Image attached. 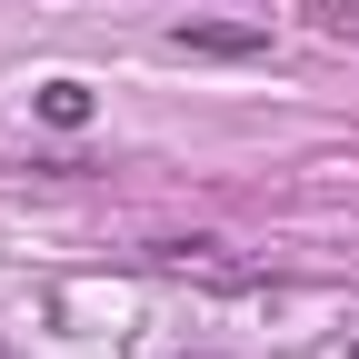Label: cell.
Returning a JSON list of instances; mask_svg holds the SVG:
<instances>
[{"instance_id":"3","label":"cell","mask_w":359,"mask_h":359,"mask_svg":"<svg viewBox=\"0 0 359 359\" xmlns=\"http://www.w3.org/2000/svg\"><path fill=\"white\" fill-rule=\"evenodd\" d=\"M0 359H11V349H0Z\"/></svg>"},{"instance_id":"2","label":"cell","mask_w":359,"mask_h":359,"mask_svg":"<svg viewBox=\"0 0 359 359\" xmlns=\"http://www.w3.org/2000/svg\"><path fill=\"white\" fill-rule=\"evenodd\" d=\"M180 50H259L250 30H180Z\"/></svg>"},{"instance_id":"1","label":"cell","mask_w":359,"mask_h":359,"mask_svg":"<svg viewBox=\"0 0 359 359\" xmlns=\"http://www.w3.org/2000/svg\"><path fill=\"white\" fill-rule=\"evenodd\" d=\"M40 120L80 130V120H90V90H80V80H50V90H40Z\"/></svg>"}]
</instances>
